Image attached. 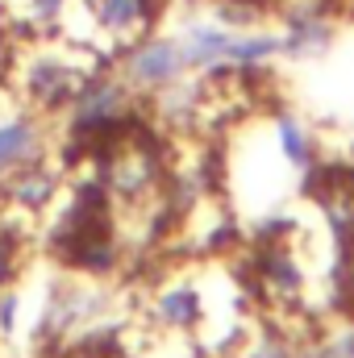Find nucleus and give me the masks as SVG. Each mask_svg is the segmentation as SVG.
<instances>
[{
	"instance_id": "f257e3e1",
	"label": "nucleus",
	"mask_w": 354,
	"mask_h": 358,
	"mask_svg": "<svg viewBox=\"0 0 354 358\" xmlns=\"http://www.w3.org/2000/svg\"><path fill=\"white\" fill-rule=\"evenodd\" d=\"M179 71H183V55L176 38H150L134 46L125 59V84L134 88H167L179 80Z\"/></svg>"
},
{
	"instance_id": "f03ea898",
	"label": "nucleus",
	"mask_w": 354,
	"mask_h": 358,
	"mask_svg": "<svg viewBox=\"0 0 354 358\" xmlns=\"http://www.w3.org/2000/svg\"><path fill=\"white\" fill-rule=\"evenodd\" d=\"M117 113H125V84L108 80V76H96L84 80L76 92V108H71V121L76 129H100L108 125Z\"/></svg>"
},
{
	"instance_id": "7ed1b4c3",
	"label": "nucleus",
	"mask_w": 354,
	"mask_h": 358,
	"mask_svg": "<svg viewBox=\"0 0 354 358\" xmlns=\"http://www.w3.org/2000/svg\"><path fill=\"white\" fill-rule=\"evenodd\" d=\"M38 155H42V129L34 117H13L0 125V176L38 163Z\"/></svg>"
},
{
	"instance_id": "20e7f679",
	"label": "nucleus",
	"mask_w": 354,
	"mask_h": 358,
	"mask_svg": "<svg viewBox=\"0 0 354 358\" xmlns=\"http://www.w3.org/2000/svg\"><path fill=\"white\" fill-rule=\"evenodd\" d=\"M225 42H229V29H217V25H187L183 38H179V55H183V67H221L225 63Z\"/></svg>"
},
{
	"instance_id": "39448f33",
	"label": "nucleus",
	"mask_w": 354,
	"mask_h": 358,
	"mask_svg": "<svg viewBox=\"0 0 354 358\" xmlns=\"http://www.w3.org/2000/svg\"><path fill=\"white\" fill-rule=\"evenodd\" d=\"M8 200L21 208V213H42L46 204H50V196H55V176L50 171H38L34 163H25V167H17V171H8Z\"/></svg>"
},
{
	"instance_id": "423d86ee",
	"label": "nucleus",
	"mask_w": 354,
	"mask_h": 358,
	"mask_svg": "<svg viewBox=\"0 0 354 358\" xmlns=\"http://www.w3.org/2000/svg\"><path fill=\"white\" fill-rule=\"evenodd\" d=\"M155 13L142 4V0H96V25L104 29V34H113V38H134L146 21H150Z\"/></svg>"
},
{
	"instance_id": "0eeeda50",
	"label": "nucleus",
	"mask_w": 354,
	"mask_h": 358,
	"mask_svg": "<svg viewBox=\"0 0 354 358\" xmlns=\"http://www.w3.org/2000/svg\"><path fill=\"white\" fill-rule=\"evenodd\" d=\"M29 92H34V100H38L42 108H59L63 100H71L80 88H76V71H71V67H63V63H42V67L29 71Z\"/></svg>"
},
{
	"instance_id": "6e6552de",
	"label": "nucleus",
	"mask_w": 354,
	"mask_h": 358,
	"mask_svg": "<svg viewBox=\"0 0 354 358\" xmlns=\"http://www.w3.org/2000/svg\"><path fill=\"white\" fill-rule=\"evenodd\" d=\"M155 313H159V321H163V325H171V329H187V325H196V321H200V292H196V287H187V283L167 287V292L159 296Z\"/></svg>"
},
{
	"instance_id": "1a4fd4ad",
	"label": "nucleus",
	"mask_w": 354,
	"mask_h": 358,
	"mask_svg": "<svg viewBox=\"0 0 354 358\" xmlns=\"http://www.w3.org/2000/svg\"><path fill=\"white\" fill-rule=\"evenodd\" d=\"M275 50H279V34H238V29H229L225 63H234V67H255V63H267ZM225 63H221V67H225Z\"/></svg>"
},
{
	"instance_id": "9d476101",
	"label": "nucleus",
	"mask_w": 354,
	"mask_h": 358,
	"mask_svg": "<svg viewBox=\"0 0 354 358\" xmlns=\"http://www.w3.org/2000/svg\"><path fill=\"white\" fill-rule=\"evenodd\" d=\"M325 42H330V25L321 17H313V13H300L292 21V29L279 38V50H288V55H313Z\"/></svg>"
},
{
	"instance_id": "9b49d317",
	"label": "nucleus",
	"mask_w": 354,
	"mask_h": 358,
	"mask_svg": "<svg viewBox=\"0 0 354 358\" xmlns=\"http://www.w3.org/2000/svg\"><path fill=\"white\" fill-rule=\"evenodd\" d=\"M275 129H279V146H283V159H288L292 167L309 171V159H313V150H309V134L300 129V121L283 113V117L275 121Z\"/></svg>"
},
{
	"instance_id": "f8f14e48",
	"label": "nucleus",
	"mask_w": 354,
	"mask_h": 358,
	"mask_svg": "<svg viewBox=\"0 0 354 358\" xmlns=\"http://www.w3.org/2000/svg\"><path fill=\"white\" fill-rule=\"evenodd\" d=\"M255 17H259V4H250V0H221L217 4V21L229 29H246Z\"/></svg>"
},
{
	"instance_id": "ddd939ff",
	"label": "nucleus",
	"mask_w": 354,
	"mask_h": 358,
	"mask_svg": "<svg viewBox=\"0 0 354 358\" xmlns=\"http://www.w3.org/2000/svg\"><path fill=\"white\" fill-rule=\"evenodd\" d=\"M246 358H296V355H292V346H283L279 338H263V342L250 346V355Z\"/></svg>"
},
{
	"instance_id": "4468645a",
	"label": "nucleus",
	"mask_w": 354,
	"mask_h": 358,
	"mask_svg": "<svg viewBox=\"0 0 354 358\" xmlns=\"http://www.w3.org/2000/svg\"><path fill=\"white\" fill-rule=\"evenodd\" d=\"M13 271H17V259H13V242L0 234V292L8 287V279H13Z\"/></svg>"
},
{
	"instance_id": "2eb2a0df",
	"label": "nucleus",
	"mask_w": 354,
	"mask_h": 358,
	"mask_svg": "<svg viewBox=\"0 0 354 358\" xmlns=\"http://www.w3.org/2000/svg\"><path fill=\"white\" fill-rule=\"evenodd\" d=\"M17 325V292H0V329L8 334Z\"/></svg>"
},
{
	"instance_id": "dca6fc26",
	"label": "nucleus",
	"mask_w": 354,
	"mask_h": 358,
	"mask_svg": "<svg viewBox=\"0 0 354 358\" xmlns=\"http://www.w3.org/2000/svg\"><path fill=\"white\" fill-rule=\"evenodd\" d=\"M63 4H67V0H34V13H38V17H59Z\"/></svg>"
},
{
	"instance_id": "f3484780",
	"label": "nucleus",
	"mask_w": 354,
	"mask_h": 358,
	"mask_svg": "<svg viewBox=\"0 0 354 358\" xmlns=\"http://www.w3.org/2000/svg\"><path fill=\"white\" fill-rule=\"evenodd\" d=\"M334 346H338V355H342V358H354V329L346 334V338H338Z\"/></svg>"
},
{
	"instance_id": "a211bd4d",
	"label": "nucleus",
	"mask_w": 354,
	"mask_h": 358,
	"mask_svg": "<svg viewBox=\"0 0 354 358\" xmlns=\"http://www.w3.org/2000/svg\"><path fill=\"white\" fill-rule=\"evenodd\" d=\"M296 358H342L338 346H321V350H309V355H296Z\"/></svg>"
}]
</instances>
